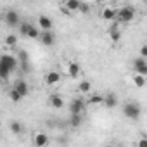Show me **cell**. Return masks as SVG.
Here are the masks:
<instances>
[{
	"label": "cell",
	"instance_id": "obj_1",
	"mask_svg": "<svg viewBox=\"0 0 147 147\" xmlns=\"http://www.w3.org/2000/svg\"><path fill=\"white\" fill-rule=\"evenodd\" d=\"M123 116L128 119H138L142 116V106L137 100H126L123 104Z\"/></svg>",
	"mask_w": 147,
	"mask_h": 147
},
{
	"label": "cell",
	"instance_id": "obj_2",
	"mask_svg": "<svg viewBox=\"0 0 147 147\" xmlns=\"http://www.w3.org/2000/svg\"><path fill=\"white\" fill-rule=\"evenodd\" d=\"M87 99H83L82 95L80 97H75L71 99L69 104H67V109H69V114H85L87 111Z\"/></svg>",
	"mask_w": 147,
	"mask_h": 147
},
{
	"label": "cell",
	"instance_id": "obj_3",
	"mask_svg": "<svg viewBox=\"0 0 147 147\" xmlns=\"http://www.w3.org/2000/svg\"><path fill=\"white\" fill-rule=\"evenodd\" d=\"M18 67V61L12 59L11 55H4L2 57V62H0V73H2V80H7L9 78V73L14 71Z\"/></svg>",
	"mask_w": 147,
	"mask_h": 147
},
{
	"label": "cell",
	"instance_id": "obj_4",
	"mask_svg": "<svg viewBox=\"0 0 147 147\" xmlns=\"http://www.w3.org/2000/svg\"><path fill=\"white\" fill-rule=\"evenodd\" d=\"M135 14H137V11H135L133 5H123V7L118 9V21L121 24H126V23L135 19Z\"/></svg>",
	"mask_w": 147,
	"mask_h": 147
},
{
	"label": "cell",
	"instance_id": "obj_5",
	"mask_svg": "<svg viewBox=\"0 0 147 147\" xmlns=\"http://www.w3.org/2000/svg\"><path fill=\"white\" fill-rule=\"evenodd\" d=\"M64 73H66L69 78H73V80L80 78V75H82V66H80V62H76V61H67Z\"/></svg>",
	"mask_w": 147,
	"mask_h": 147
},
{
	"label": "cell",
	"instance_id": "obj_6",
	"mask_svg": "<svg viewBox=\"0 0 147 147\" xmlns=\"http://www.w3.org/2000/svg\"><path fill=\"white\" fill-rule=\"evenodd\" d=\"M4 21L9 28H19L21 26V18H19V12L18 11H7L4 14Z\"/></svg>",
	"mask_w": 147,
	"mask_h": 147
},
{
	"label": "cell",
	"instance_id": "obj_7",
	"mask_svg": "<svg viewBox=\"0 0 147 147\" xmlns=\"http://www.w3.org/2000/svg\"><path fill=\"white\" fill-rule=\"evenodd\" d=\"M131 67H133V73H135V75L147 76V59L135 57V59H133V62H131Z\"/></svg>",
	"mask_w": 147,
	"mask_h": 147
},
{
	"label": "cell",
	"instance_id": "obj_8",
	"mask_svg": "<svg viewBox=\"0 0 147 147\" xmlns=\"http://www.w3.org/2000/svg\"><path fill=\"white\" fill-rule=\"evenodd\" d=\"M43 82H45V85H49V87H55V85H59V83H61V73H59L57 69H50V71H47V73H45V76H43Z\"/></svg>",
	"mask_w": 147,
	"mask_h": 147
},
{
	"label": "cell",
	"instance_id": "obj_9",
	"mask_svg": "<svg viewBox=\"0 0 147 147\" xmlns=\"http://www.w3.org/2000/svg\"><path fill=\"white\" fill-rule=\"evenodd\" d=\"M12 88L18 90L23 97H28V95H30V85H28V82H24L23 78L14 80V82H12Z\"/></svg>",
	"mask_w": 147,
	"mask_h": 147
},
{
	"label": "cell",
	"instance_id": "obj_10",
	"mask_svg": "<svg viewBox=\"0 0 147 147\" xmlns=\"http://www.w3.org/2000/svg\"><path fill=\"white\" fill-rule=\"evenodd\" d=\"M31 142L35 147H45L49 144V135L45 131H35L31 135Z\"/></svg>",
	"mask_w": 147,
	"mask_h": 147
},
{
	"label": "cell",
	"instance_id": "obj_11",
	"mask_svg": "<svg viewBox=\"0 0 147 147\" xmlns=\"http://www.w3.org/2000/svg\"><path fill=\"white\" fill-rule=\"evenodd\" d=\"M100 18L104 21H114V19H118V9H114L113 5H106L100 11Z\"/></svg>",
	"mask_w": 147,
	"mask_h": 147
},
{
	"label": "cell",
	"instance_id": "obj_12",
	"mask_svg": "<svg viewBox=\"0 0 147 147\" xmlns=\"http://www.w3.org/2000/svg\"><path fill=\"white\" fill-rule=\"evenodd\" d=\"M49 106L54 107V109H62V107L66 106L64 97H62L61 94H50V95H49Z\"/></svg>",
	"mask_w": 147,
	"mask_h": 147
},
{
	"label": "cell",
	"instance_id": "obj_13",
	"mask_svg": "<svg viewBox=\"0 0 147 147\" xmlns=\"http://www.w3.org/2000/svg\"><path fill=\"white\" fill-rule=\"evenodd\" d=\"M38 28L42 30V31H52V28H54V21L49 18V16H38Z\"/></svg>",
	"mask_w": 147,
	"mask_h": 147
},
{
	"label": "cell",
	"instance_id": "obj_14",
	"mask_svg": "<svg viewBox=\"0 0 147 147\" xmlns=\"http://www.w3.org/2000/svg\"><path fill=\"white\" fill-rule=\"evenodd\" d=\"M40 42H42V45H45V47H52V45H55V35H54L52 31H42Z\"/></svg>",
	"mask_w": 147,
	"mask_h": 147
},
{
	"label": "cell",
	"instance_id": "obj_15",
	"mask_svg": "<svg viewBox=\"0 0 147 147\" xmlns=\"http://www.w3.org/2000/svg\"><path fill=\"white\" fill-rule=\"evenodd\" d=\"M67 125L71 128H80L83 125V114H69V119H67Z\"/></svg>",
	"mask_w": 147,
	"mask_h": 147
},
{
	"label": "cell",
	"instance_id": "obj_16",
	"mask_svg": "<svg viewBox=\"0 0 147 147\" xmlns=\"http://www.w3.org/2000/svg\"><path fill=\"white\" fill-rule=\"evenodd\" d=\"M104 106L107 107V109H113V107H116L118 106V95L116 94H106L104 95Z\"/></svg>",
	"mask_w": 147,
	"mask_h": 147
},
{
	"label": "cell",
	"instance_id": "obj_17",
	"mask_svg": "<svg viewBox=\"0 0 147 147\" xmlns=\"http://www.w3.org/2000/svg\"><path fill=\"white\" fill-rule=\"evenodd\" d=\"M76 90H78V94H80V95H88V94H90V90H92V83H90L88 80H82V82L78 83Z\"/></svg>",
	"mask_w": 147,
	"mask_h": 147
},
{
	"label": "cell",
	"instance_id": "obj_18",
	"mask_svg": "<svg viewBox=\"0 0 147 147\" xmlns=\"http://www.w3.org/2000/svg\"><path fill=\"white\" fill-rule=\"evenodd\" d=\"M87 104H90V106H104V95L102 94H90V97H87Z\"/></svg>",
	"mask_w": 147,
	"mask_h": 147
},
{
	"label": "cell",
	"instance_id": "obj_19",
	"mask_svg": "<svg viewBox=\"0 0 147 147\" xmlns=\"http://www.w3.org/2000/svg\"><path fill=\"white\" fill-rule=\"evenodd\" d=\"M107 35H109L111 42H114V43H118V42H119V38H121V31H119V28H118V26H111V28L107 30Z\"/></svg>",
	"mask_w": 147,
	"mask_h": 147
},
{
	"label": "cell",
	"instance_id": "obj_20",
	"mask_svg": "<svg viewBox=\"0 0 147 147\" xmlns=\"http://www.w3.org/2000/svg\"><path fill=\"white\" fill-rule=\"evenodd\" d=\"M9 130H11L14 135H21V133L24 131V126H23L21 121H16V119H14V121L9 123Z\"/></svg>",
	"mask_w": 147,
	"mask_h": 147
},
{
	"label": "cell",
	"instance_id": "obj_21",
	"mask_svg": "<svg viewBox=\"0 0 147 147\" xmlns=\"http://www.w3.org/2000/svg\"><path fill=\"white\" fill-rule=\"evenodd\" d=\"M131 82H133V85L137 87V88H142V87H145V76H142V75H135L133 73V76H131Z\"/></svg>",
	"mask_w": 147,
	"mask_h": 147
},
{
	"label": "cell",
	"instance_id": "obj_22",
	"mask_svg": "<svg viewBox=\"0 0 147 147\" xmlns=\"http://www.w3.org/2000/svg\"><path fill=\"white\" fill-rule=\"evenodd\" d=\"M40 35H42V30H40L38 26L31 24V28H30V31H28V38H31V40H40Z\"/></svg>",
	"mask_w": 147,
	"mask_h": 147
},
{
	"label": "cell",
	"instance_id": "obj_23",
	"mask_svg": "<svg viewBox=\"0 0 147 147\" xmlns=\"http://www.w3.org/2000/svg\"><path fill=\"white\" fill-rule=\"evenodd\" d=\"M4 42H5V47H7V49H14V47H16V43H18V36H16L14 33H11V35H7V36H5V40H4Z\"/></svg>",
	"mask_w": 147,
	"mask_h": 147
},
{
	"label": "cell",
	"instance_id": "obj_24",
	"mask_svg": "<svg viewBox=\"0 0 147 147\" xmlns=\"http://www.w3.org/2000/svg\"><path fill=\"white\" fill-rule=\"evenodd\" d=\"M30 28H31V23H21V26H19V35L24 36V38H28V31H30Z\"/></svg>",
	"mask_w": 147,
	"mask_h": 147
},
{
	"label": "cell",
	"instance_id": "obj_25",
	"mask_svg": "<svg viewBox=\"0 0 147 147\" xmlns=\"http://www.w3.org/2000/svg\"><path fill=\"white\" fill-rule=\"evenodd\" d=\"M9 99H11L12 102H19V100L23 99V95H21L18 90H14V88L11 87V90H9Z\"/></svg>",
	"mask_w": 147,
	"mask_h": 147
},
{
	"label": "cell",
	"instance_id": "obj_26",
	"mask_svg": "<svg viewBox=\"0 0 147 147\" xmlns=\"http://www.w3.org/2000/svg\"><path fill=\"white\" fill-rule=\"evenodd\" d=\"M78 12H82V14H88V12H90V5L85 4V2H80V11H78Z\"/></svg>",
	"mask_w": 147,
	"mask_h": 147
},
{
	"label": "cell",
	"instance_id": "obj_27",
	"mask_svg": "<svg viewBox=\"0 0 147 147\" xmlns=\"http://www.w3.org/2000/svg\"><path fill=\"white\" fill-rule=\"evenodd\" d=\"M138 57L147 59V45H142V47H140V50H138Z\"/></svg>",
	"mask_w": 147,
	"mask_h": 147
},
{
	"label": "cell",
	"instance_id": "obj_28",
	"mask_svg": "<svg viewBox=\"0 0 147 147\" xmlns=\"http://www.w3.org/2000/svg\"><path fill=\"white\" fill-rule=\"evenodd\" d=\"M137 147H147V137H142V138H138V142H137Z\"/></svg>",
	"mask_w": 147,
	"mask_h": 147
},
{
	"label": "cell",
	"instance_id": "obj_29",
	"mask_svg": "<svg viewBox=\"0 0 147 147\" xmlns=\"http://www.w3.org/2000/svg\"><path fill=\"white\" fill-rule=\"evenodd\" d=\"M106 147H116V145H106Z\"/></svg>",
	"mask_w": 147,
	"mask_h": 147
}]
</instances>
